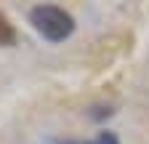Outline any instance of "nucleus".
<instances>
[{
	"mask_svg": "<svg viewBox=\"0 0 149 144\" xmlns=\"http://www.w3.org/2000/svg\"><path fill=\"white\" fill-rule=\"evenodd\" d=\"M59 144H77V141H59Z\"/></svg>",
	"mask_w": 149,
	"mask_h": 144,
	"instance_id": "nucleus-4",
	"label": "nucleus"
},
{
	"mask_svg": "<svg viewBox=\"0 0 149 144\" xmlns=\"http://www.w3.org/2000/svg\"><path fill=\"white\" fill-rule=\"evenodd\" d=\"M29 24L37 35H43L48 43H64L74 32L72 13L59 6H35L29 11Z\"/></svg>",
	"mask_w": 149,
	"mask_h": 144,
	"instance_id": "nucleus-1",
	"label": "nucleus"
},
{
	"mask_svg": "<svg viewBox=\"0 0 149 144\" xmlns=\"http://www.w3.org/2000/svg\"><path fill=\"white\" fill-rule=\"evenodd\" d=\"M77 144H120V139L112 134V131H101L96 139H91V141H77Z\"/></svg>",
	"mask_w": 149,
	"mask_h": 144,
	"instance_id": "nucleus-3",
	"label": "nucleus"
},
{
	"mask_svg": "<svg viewBox=\"0 0 149 144\" xmlns=\"http://www.w3.org/2000/svg\"><path fill=\"white\" fill-rule=\"evenodd\" d=\"M16 43V27L11 24V19L0 11V48L6 45H13Z\"/></svg>",
	"mask_w": 149,
	"mask_h": 144,
	"instance_id": "nucleus-2",
	"label": "nucleus"
}]
</instances>
